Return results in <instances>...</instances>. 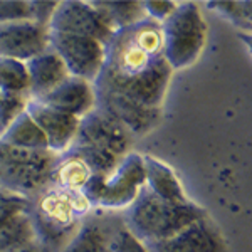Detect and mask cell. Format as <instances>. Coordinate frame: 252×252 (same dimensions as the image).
I'll return each mask as SVG.
<instances>
[{
  "mask_svg": "<svg viewBox=\"0 0 252 252\" xmlns=\"http://www.w3.org/2000/svg\"><path fill=\"white\" fill-rule=\"evenodd\" d=\"M172 74V67L163 58L160 24L143 19L115 32L106 46L103 71L94 86L146 106L163 108Z\"/></svg>",
  "mask_w": 252,
  "mask_h": 252,
  "instance_id": "1",
  "label": "cell"
},
{
  "mask_svg": "<svg viewBox=\"0 0 252 252\" xmlns=\"http://www.w3.org/2000/svg\"><path fill=\"white\" fill-rule=\"evenodd\" d=\"M91 205L81 192L49 185L32 197L31 222L35 242L47 252H61L83 223Z\"/></svg>",
  "mask_w": 252,
  "mask_h": 252,
  "instance_id": "2",
  "label": "cell"
},
{
  "mask_svg": "<svg viewBox=\"0 0 252 252\" xmlns=\"http://www.w3.org/2000/svg\"><path fill=\"white\" fill-rule=\"evenodd\" d=\"M209 215L195 202L172 204L143 189L138 198L126 209V229L143 244L160 242L180 232L184 227Z\"/></svg>",
  "mask_w": 252,
  "mask_h": 252,
  "instance_id": "3",
  "label": "cell"
},
{
  "mask_svg": "<svg viewBox=\"0 0 252 252\" xmlns=\"http://www.w3.org/2000/svg\"><path fill=\"white\" fill-rule=\"evenodd\" d=\"M161 27L163 58L172 71L193 66L207 44V22L197 2H178Z\"/></svg>",
  "mask_w": 252,
  "mask_h": 252,
  "instance_id": "4",
  "label": "cell"
},
{
  "mask_svg": "<svg viewBox=\"0 0 252 252\" xmlns=\"http://www.w3.org/2000/svg\"><path fill=\"white\" fill-rule=\"evenodd\" d=\"M145 189L143 157L136 152H129L121 158L120 165L109 177L93 175L83 189L84 198L91 209L118 210L128 209Z\"/></svg>",
  "mask_w": 252,
  "mask_h": 252,
  "instance_id": "5",
  "label": "cell"
},
{
  "mask_svg": "<svg viewBox=\"0 0 252 252\" xmlns=\"http://www.w3.org/2000/svg\"><path fill=\"white\" fill-rule=\"evenodd\" d=\"M59 155L34 152L0 141V187L34 197L51 185Z\"/></svg>",
  "mask_w": 252,
  "mask_h": 252,
  "instance_id": "6",
  "label": "cell"
},
{
  "mask_svg": "<svg viewBox=\"0 0 252 252\" xmlns=\"http://www.w3.org/2000/svg\"><path fill=\"white\" fill-rule=\"evenodd\" d=\"M49 47L59 56L69 76L96 83L103 71L106 46L83 35L49 31Z\"/></svg>",
  "mask_w": 252,
  "mask_h": 252,
  "instance_id": "7",
  "label": "cell"
},
{
  "mask_svg": "<svg viewBox=\"0 0 252 252\" xmlns=\"http://www.w3.org/2000/svg\"><path fill=\"white\" fill-rule=\"evenodd\" d=\"M96 108L111 116L133 138L150 135L163 121V108L146 106L131 97L101 88H96Z\"/></svg>",
  "mask_w": 252,
  "mask_h": 252,
  "instance_id": "8",
  "label": "cell"
},
{
  "mask_svg": "<svg viewBox=\"0 0 252 252\" xmlns=\"http://www.w3.org/2000/svg\"><path fill=\"white\" fill-rule=\"evenodd\" d=\"M47 29L54 32H64V34L91 37L99 40L104 46H108V42L115 35V32L109 29L103 15L93 7L91 2H84V0L59 2Z\"/></svg>",
  "mask_w": 252,
  "mask_h": 252,
  "instance_id": "9",
  "label": "cell"
},
{
  "mask_svg": "<svg viewBox=\"0 0 252 252\" xmlns=\"http://www.w3.org/2000/svg\"><path fill=\"white\" fill-rule=\"evenodd\" d=\"M133 138L121 125H118L111 116L94 108L91 113L79 120L78 135L72 145L96 146L106 150L118 158H125L131 150Z\"/></svg>",
  "mask_w": 252,
  "mask_h": 252,
  "instance_id": "10",
  "label": "cell"
},
{
  "mask_svg": "<svg viewBox=\"0 0 252 252\" xmlns=\"http://www.w3.org/2000/svg\"><path fill=\"white\" fill-rule=\"evenodd\" d=\"M148 252H229L220 229L209 215L184 227L170 239L145 244Z\"/></svg>",
  "mask_w": 252,
  "mask_h": 252,
  "instance_id": "11",
  "label": "cell"
},
{
  "mask_svg": "<svg viewBox=\"0 0 252 252\" xmlns=\"http://www.w3.org/2000/svg\"><path fill=\"white\" fill-rule=\"evenodd\" d=\"M49 49V29L32 20L0 24V58L27 63Z\"/></svg>",
  "mask_w": 252,
  "mask_h": 252,
  "instance_id": "12",
  "label": "cell"
},
{
  "mask_svg": "<svg viewBox=\"0 0 252 252\" xmlns=\"http://www.w3.org/2000/svg\"><path fill=\"white\" fill-rule=\"evenodd\" d=\"M34 123L44 133L47 140V148L54 155H63L72 146L78 135L79 120L56 108H51L40 101L31 99L26 108Z\"/></svg>",
  "mask_w": 252,
  "mask_h": 252,
  "instance_id": "13",
  "label": "cell"
},
{
  "mask_svg": "<svg viewBox=\"0 0 252 252\" xmlns=\"http://www.w3.org/2000/svg\"><path fill=\"white\" fill-rule=\"evenodd\" d=\"M40 103L81 120L96 108L94 83L69 76L54 91H51L46 97H42Z\"/></svg>",
  "mask_w": 252,
  "mask_h": 252,
  "instance_id": "14",
  "label": "cell"
},
{
  "mask_svg": "<svg viewBox=\"0 0 252 252\" xmlns=\"http://www.w3.org/2000/svg\"><path fill=\"white\" fill-rule=\"evenodd\" d=\"M31 99L40 101L69 78L67 67L51 47L26 63Z\"/></svg>",
  "mask_w": 252,
  "mask_h": 252,
  "instance_id": "15",
  "label": "cell"
},
{
  "mask_svg": "<svg viewBox=\"0 0 252 252\" xmlns=\"http://www.w3.org/2000/svg\"><path fill=\"white\" fill-rule=\"evenodd\" d=\"M141 157H143L145 166L146 190H150L158 198H163V200L172 202V204H189V202H192V198L187 195L180 178L177 177L172 166L152 155Z\"/></svg>",
  "mask_w": 252,
  "mask_h": 252,
  "instance_id": "16",
  "label": "cell"
},
{
  "mask_svg": "<svg viewBox=\"0 0 252 252\" xmlns=\"http://www.w3.org/2000/svg\"><path fill=\"white\" fill-rule=\"evenodd\" d=\"M91 177L93 173L88 168V165L72 150H67L58 157L56 166L52 170L51 185L71 190V192H83Z\"/></svg>",
  "mask_w": 252,
  "mask_h": 252,
  "instance_id": "17",
  "label": "cell"
},
{
  "mask_svg": "<svg viewBox=\"0 0 252 252\" xmlns=\"http://www.w3.org/2000/svg\"><path fill=\"white\" fill-rule=\"evenodd\" d=\"M93 7L103 15L113 32L128 29L140 20L146 19L141 2H111V0H93Z\"/></svg>",
  "mask_w": 252,
  "mask_h": 252,
  "instance_id": "18",
  "label": "cell"
},
{
  "mask_svg": "<svg viewBox=\"0 0 252 252\" xmlns=\"http://www.w3.org/2000/svg\"><path fill=\"white\" fill-rule=\"evenodd\" d=\"M0 141L17 148L34 150V152H49L47 140L34 120L26 113H22L17 120L12 123L7 131L0 136Z\"/></svg>",
  "mask_w": 252,
  "mask_h": 252,
  "instance_id": "19",
  "label": "cell"
},
{
  "mask_svg": "<svg viewBox=\"0 0 252 252\" xmlns=\"http://www.w3.org/2000/svg\"><path fill=\"white\" fill-rule=\"evenodd\" d=\"M61 252H109V234L99 223L83 222Z\"/></svg>",
  "mask_w": 252,
  "mask_h": 252,
  "instance_id": "20",
  "label": "cell"
},
{
  "mask_svg": "<svg viewBox=\"0 0 252 252\" xmlns=\"http://www.w3.org/2000/svg\"><path fill=\"white\" fill-rule=\"evenodd\" d=\"M35 242L31 215L24 214L0 227V252H17Z\"/></svg>",
  "mask_w": 252,
  "mask_h": 252,
  "instance_id": "21",
  "label": "cell"
},
{
  "mask_svg": "<svg viewBox=\"0 0 252 252\" xmlns=\"http://www.w3.org/2000/svg\"><path fill=\"white\" fill-rule=\"evenodd\" d=\"M0 94L29 96V76L26 63L0 58Z\"/></svg>",
  "mask_w": 252,
  "mask_h": 252,
  "instance_id": "22",
  "label": "cell"
},
{
  "mask_svg": "<svg viewBox=\"0 0 252 252\" xmlns=\"http://www.w3.org/2000/svg\"><path fill=\"white\" fill-rule=\"evenodd\" d=\"M69 150H72L88 165L93 175H99V177H109L121 161V158L106 152V150L96 148V146L72 145Z\"/></svg>",
  "mask_w": 252,
  "mask_h": 252,
  "instance_id": "23",
  "label": "cell"
},
{
  "mask_svg": "<svg viewBox=\"0 0 252 252\" xmlns=\"http://www.w3.org/2000/svg\"><path fill=\"white\" fill-rule=\"evenodd\" d=\"M32 207V197L12 192L0 187V227L14 220L24 214H29Z\"/></svg>",
  "mask_w": 252,
  "mask_h": 252,
  "instance_id": "24",
  "label": "cell"
},
{
  "mask_svg": "<svg viewBox=\"0 0 252 252\" xmlns=\"http://www.w3.org/2000/svg\"><path fill=\"white\" fill-rule=\"evenodd\" d=\"M205 5L217 10L219 15L225 17L235 27L251 29V2H209Z\"/></svg>",
  "mask_w": 252,
  "mask_h": 252,
  "instance_id": "25",
  "label": "cell"
},
{
  "mask_svg": "<svg viewBox=\"0 0 252 252\" xmlns=\"http://www.w3.org/2000/svg\"><path fill=\"white\" fill-rule=\"evenodd\" d=\"M31 101L27 94H0V136L17 118L26 113Z\"/></svg>",
  "mask_w": 252,
  "mask_h": 252,
  "instance_id": "26",
  "label": "cell"
},
{
  "mask_svg": "<svg viewBox=\"0 0 252 252\" xmlns=\"http://www.w3.org/2000/svg\"><path fill=\"white\" fill-rule=\"evenodd\" d=\"M109 252H148L145 244L126 227L109 234Z\"/></svg>",
  "mask_w": 252,
  "mask_h": 252,
  "instance_id": "27",
  "label": "cell"
},
{
  "mask_svg": "<svg viewBox=\"0 0 252 252\" xmlns=\"http://www.w3.org/2000/svg\"><path fill=\"white\" fill-rule=\"evenodd\" d=\"M31 20L27 0H0V24Z\"/></svg>",
  "mask_w": 252,
  "mask_h": 252,
  "instance_id": "28",
  "label": "cell"
},
{
  "mask_svg": "<svg viewBox=\"0 0 252 252\" xmlns=\"http://www.w3.org/2000/svg\"><path fill=\"white\" fill-rule=\"evenodd\" d=\"M141 5H143L146 19L153 20L157 24H163L175 12L178 2H173V0H160V2L148 0V2H141Z\"/></svg>",
  "mask_w": 252,
  "mask_h": 252,
  "instance_id": "29",
  "label": "cell"
},
{
  "mask_svg": "<svg viewBox=\"0 0 252 252\" xmlns=\"http://www.w3.org/2000/svg\"><path fill=\"white\" fill-rule=\"evenodd\" d=\"M29 5L31 20L39 26L49 27L52 15H54L56 9H58L59 2H44V0H27Z\"/></svg>",
  "mask_w": 252,
  "mask_h": 252,
  "instance_id": "30",
  "label": "cell"
},
{
  "mask_svg": "<svg viewBox=\"0 0 252 252\" xmlns=\"http://www.w3.org/2000/svg\"><path fill=\"white\" fill-rule=\"evenodd\" d=\"M17 252H47L44 247H40L37 242H34V244H31V246H26V247H22V249H19Z\"/></svg>",
  "mask_w": 252,
  "mask_h": 252,
  "instance_id": "31",
  "label": "cell"
}]
</instances>
